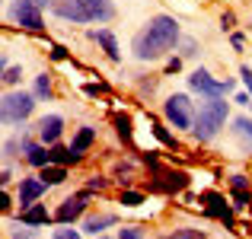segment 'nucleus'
Segmentation results:
<instances>
[{"mask_svg": "<svg viewBox=\"0 0 252 239\" xmlns=\"http://www.w3.org/2000/svg\"><path fill=\"white\" fill-rule=\"evenodd\" d=\"M179 38H182L179 19L169 16V13H157V16H150L147 26L134 35L131 51H134L137 61H160V58H166L179 45Z\"/></svg>", "mask_w": 252, "mask_h": 239, "instance_id": "1", "label": "nucleus"}, {"mask_svg": "<svg viewBox=\"0 0 252 239\" xmlns=\"http://www.w3.org/2000/svg\"><path fill=\"white\" fill-rule=\"evenodd\" d=\"M227 118H230V102L227 99H204L201 109L195 112V128H191V134H195L201 144H208L223 131Z\"/></svg>", "mask_w": 252, "mask_h": 239, "instance_id": "2", "label": "nucleus"}, {"mask_svg": "<svg viewBox=\"0 0 252 239\" xmlns=\"http://www.w3.org/2000/svg\"><path fill=\"white\" fill-rule=\"evenodd\" d=\"M38 99L32 96L29 90H10L0 96V124H6V128H16V124L29 121L32 112H35Z\"/></svg>", "mask_w": 252, "mask_h": 239, "instance_id": "3", "label": "nucleus"}, {"mask_svg": "<svg viewBox=\"0 0 252 239\" xmlns=\"http://www.w3.org/2000/svg\"><path fill=\"white\" fill-rule=\"evenodd\" d=\"M195 102H191L185 92H172L166 96V102H163V118H166L169 128L176 131H191L195 128Z\"/></svg>", "mask_w": 252, "mask_h": 239, "instance_id": "4", "label": "nucleus"}, {"mask_svg": "<svg viewBox=\"0 0 252 239\" xmlns=\"http://www.w3.org/2000/svg\"><path fill=\"white\" fill-rule=\"evenodd\" d=\"M233 86H236L233 80H217L208 67H195L189 74V90L198 92L201 99H223L233 92Z\"/></svg>", "mask_w": 252, "mask_h": 239, "instance_id": "5", "label": "nucleus"}, {"mask_svg": "<svg viewBox=\"0 0 252 239\" xmlns=\"http://www.w3.org/2000/svg\"><path fill=\"white\" fill-rule=\"evenodd\" d=\"M154 176H150V191H160V195H179V191L189 188L191 176L185 169H176V166H157V169H150Z\"/></svg>", "mask_w": 252, "mask_h": 239, "instance_id": "6", "label": "nucleus"}, {"mask_svg": "<svg viewBox=\"0 0 252 239\" xmlns=\"http://www.w3.org/2000/svg\"><path fill=\"white\" fill-rule=\"evenodd\" d=\"M10 19L26 32H35V35L45 32V16H42V6H38L35 0H13Z\"/></svg>", "mask_w": 252, "mask_h": 239, "instance_id": "7", "label": "nucleus"}, {"mask_svg": "<svg viewBox=\"0 0 252 239\" xmlns=\"http://www.w3.org/2000/svg\"><path fill=\"white\" fill-rule=\"evenodd\" d=\"M198 204L204 208V214H208V217H214V220H220L223 227L236 230V220H233V208L227 204V198H223L220 191H201V195H198Z\"/></svg>", "mask_w": 252, "mask_h": 239, "instance_id": "8", "label": "nucleus"}, {"mask_svg": "<svg viewBox=\"0 0 252 239\" xmlns=\"http://www.w3.org/2000/svg\"><path fill=\"white\" fill-rule=\"evenodd\" d=\"M86 208H90V191H80V195H70V198H64L61 204L55 208V220L58 223H74V220H80V217L86 214Z\"/></svg>", "mask_w": 252, "mask_h": 239, "instance_id": "9", "label": "nucleus"}, {"mask_svg": "<svg viewBox=\"0 0 252 239\" xmlns=\"http://www.w3.org/2000/svg\"><path fill=\"white\" fill-rule=\"evenodd\" d=\"M61 134H64V118L61 115H42L35 121V137L45 144V147H51V144H61Z\"/></svg>", "mask_w": 252, "mask_h": 239, "instance_id": "10", "label": "nucleus"}, {"mask_svg": "<svg viewBox=\"0 0 252 239\" xmlns=\"http://www.w3.org/2000/svg\"><path fill=\"white\" fill-rule=\"evenodd\" d=\"M86 16V23H112L115 19V3L112 0H77Z\"/></svg>", "mask_w": 252, "mask_h": 239, "instance_id": "11", "label": "nucleus"}, {"mask_svg": "<svg viewBox=\"0 0 252 239\" xmlns=\"http://www.w3.org/2000/svg\"><path fill=\"white\" fill-rule=\"evenodd\" d=\"M45 188H48V185H45V182H42L38 176H26L23 182H19V195H16V201H19V210H26L29 204L42 201Z\"/></svg>", "mask_w": 252, "mask_h": 239, "instance_id": "12", "label": "nucleus"}, {"mask_svg": "<svg viewBox=\"0 0 252 239\" xmlns=\"http://www.w3.org/2000/svg\"><path fill=\"white\" fill-rule=\"evenodd\" d=\"M86 38H90V42H96L99 48L105 51V58H109V61H122V48H118V38H115V32L112 29H90L86 32Z\"/></svg>", "mask_w": 252, "mask_h": 239, "instance_id": "13", "label": "nucleus"}, {"mask_svg": "<svg viewBox=\"0 0 252 239\" xmlns=\"http://www.w3.org/2000/svg\"><path fill=\"white\" fill-rule=\"evenodd\" d=\"M230 137L240 144V150L246 156H252V118L249 115H236L230 121Z\"/></svg>", "mask_w": 252, "mask_h": 239, "instance_id": "14", "label": "nucleus"}, {"mask_svg": "<svg viewBox=\"0 0 252 239\" xmlns=\"http://www.w3.org/2000/svg\"><path fill=\"white\" fill-rule=\"evenodd\" d=\"M48 10L55 13L58 19H67V23L86 26V16H83V10H80V3H77V0H55V3H51Z\"/></svg>", "mask_w": 252, "mask_h": 239, "instance_id": "15", "label": "nucleus"}, {"mask_svg": "<svg viewBox=\"0 0 252 239\" xmlns=\"http://www.w3.org/2000/svg\"><path fill=\"white\" fill-rule=\"evenodd\" d=\"M16 220L23 223V227H45L48 220H55V214H48V208L35 201V204H29L26 210H19V214H16Z\"/></svg>", "mask_w": 252, "mask_h": 239, "instance_id": "16", "label": "nucleus"}, {"mask_svg": "<svg viewBox=\"0 0 252 239\" xmlns=\"http://www.w3.org/2000/svg\"><path fill=\"white\" fill-rule=\"evenodd\" d=\"M93 144H96V128L83 124V128H77L74 141H70V150H74V153H80V156H86V150H90Z\"/></svg>", "mask_w": 252, "mask_h": 239, "instance_id": "17", "label": "nucleus"}, {"mask_svg": "<svg viewBox=\"0 0 252 239\" xmlns=\"http://www.w3.org/2000/svg\"><path fill=\"white\" fill-rule=\"evenodd\" d=\"M23 159H26L29 166H35V169H45V166L51 163V150L45 147L42 141H35V144H32L29 150H26V156H23Z\"/></svg>", "mask_w": 252, "mask_h": 239, "instance_id": "18", "label": "nucleus"}, {"mask_svg": "<svg viewBox=\"0 0 252 239\" xmlns=\"http://www.w3.org/2000/svg\"><path fill=\"white\" fill-rule=\"evenodd\" d=\"M38 179H42L48 188H55V185H64L67 182V166H58V163H48L45 169H38Z\"/></svg>", "mask_w": 252, "mask_h": 239, "instance_id": "19", "label": "nucleus"}, {"mask_svg": "<svg viewBox=\"0 0 252 239\" xmlns=\"http://www.w3.org/2000/svg\"><path fill=\"white\" fill-rule=\"evenodd\" d=\"M115 223H118L115 214H93V217H86V220H83V230H86V233H93V236H99L102 230L115 227Z\"/></svg>", "mask_w": 252, "mask_h": 239, "instance_id": "20", "label": "nucleus"}, {"mask_svg": "<svg viewBox=\"0 0 252 239\" xmlns=\"http://www.w3.org/2000/svg\"><path fill=\"white\" fill-rule=\"evenodd\" d=\"M51 163H58V166H77V163H83V156L80 153H74L70 147H64V144H51Z\"/></svg>", "mask_w": 252, "mask_h": 239, "instance_id": "21", "label": "nucleus"}, {"mask_svg": "<svg viewBox=\"0 0 252 239\" xmlns=\"http://www.w3.org/2000/svg\"><path fill=\"white\" fill-rule=\"evenodd\" d=\"M134 169H137V163L134 159H118L115 163V169H112V182H118V185H125V188H128L131 182H134Z\"/></svg>", "mask_w": 252, "mask_h": 239, "instance_id": "22", "label": "nucleus"}, {"mask_svg": "<svg viewBox=\"0 0 252 239\" xmlns=\"http://www.w3.org/2000/svg\"><path fill=\"white\" fill-rule=\"evenodd\" d=\"M112 124H115V134L122 137L125 144H131V137H134V121H131L128 112H115V115H112Z\"/></svg>", "mask_w": 252, "mask_h": 239, "instance_id": "23", "label": "nucleus"}, {"mask_svg": "<svg viewBox=\"0 0 252 239\" xmlns=\"http://www.w3.org/2000/svg\"><path fill=\"white\" fill-rule=\"evenodd\" d=\"M32 144H35V137H29V134H23V137H10V141L0 147V153H3V156H19V153H23V156H26V150H29Z\"/></svg>", "mask_w": 252, "mask_h": 239, "instance_id": "24", "label": "nucleus"}, {"mask_svg": "<svg viewBox=\"0 0 252 239\" xmlns=\"http://www.w3.org/2000/svg\"><path fill=\"white\" fill-rule=\"evenodd\" d=\"M51 92H55V83H51V77H48V74H38L35 83H32V96H35L38 102H48Z\"/></svg>", "mask_w": 252, "mask_h": 239, "instance_id": "25", "label": "nucleus"}, {"mask_svg": "<svg viewBox=\"0 0 252 239\" xmlns=\"http://www.w3.org/2000/svg\"><path fill=\"white\" fill-rule=\"evenodd\" d=\"M150 128H154V137L163 144V147H169V150H179V137L172 134V131L166 128V124H157V121H154Z\"/></svg>", "mask_w": 252, "mask_h": 239, "instance_id": "26", "label": "nucleus"}, {"mask_svg": "<svg viewBox=\"0 0 252 239\" xmlns=\"http://www.w3.org/2000/svg\"><path fill=\"white\" fill-rule=\"evenodd\" d=\"M144 191H137V188H122V195H118V204H125V208H141L144 204Z\"/></svg>", "mask_w": 252, "mask_h": 239, "instance_id": "27", "label": "nucleus"}, {"mask_svg": "<svg viewBox=\"0 0 252 239\" xmlns=\"http://www.w3.org/2000/svg\"><path fill=\"white\" fill-rule=\"evenodd\" d=\"M160 239H208V236H204V230L182 227V230H169V233H163Z\"/></svg>", "mask_w": 252, "mask_h": 239, "instance_id": "28", "label": "nucleus"}, {"mask_svg": "<svg viewBox=\"0 0 252 239\" xmlns=\"http://www.w3.org/2000/svg\"><path fill=\"white\" fill-rule=\"evenodd\" d=\"M233 204H236L240 210L252 208V188H233Z\"/></svg>", "mask_w": 252, "mask_h": 239, "instance_id": "29", "label": "nucleus"}, {"mask_svg": "<svg viewBox=\"0 0 252 239\" xmlns=\"http://www.w3.org/2000/svg\"><path fill=\"white\" fill-rule=\"evenodd\" d=\"M19 80H23V64H10V67L3 70V80H0V83H6V86H16Z\"/></svg>", "mask_w": 252, "mask_h": 239, "instance_id": "30", "label": "nucleus"}, {"mask_svg": "<svg viewBox=\"0 0 252 239\" xmlns=\"http://www.w3.org/2000/svg\"><path fill=\"white\" fill-rule=\"evenodd\" d=\"M51 239H80V233H77L70 223H61L58 230H51Z\"/></svg>", "mask_w": 252, "mask_h": 239, "instance_id": "31", "label": "nucleus"}, {"mask_svg": "<svg viewBox=\"0 0 252 239\" xmlns=\"http://www.w3.org/2000/svg\"><path fill=\"white\" fill-rule=\"evenodd\" d=\"M179 45H182V51H179V58H182V61L198 55V42H195V38H179Z\"/></svg>", "mask_w": 252, "mask_h": 239, "instance_id": "32", "label": "nucleus"}, {"mask_svg": "<svg viewBox=\"0 0 252 239\" xmlns=\"http://www.w3.org/2000/svg\"><path fill=\"white\" fill-rule=\"evenodd\" d=\"M109 182H112V179H105V176H90V179H86V191H102V188H109Z\"/></svg>", "mask_w": 252, "mask_h": 239, "instance_id": "33", "label": "nucleus"}, {"mask_svg": "<svg viewBox=\"0 0 252 239\" xmlns=\"http://www.w3.org/2000/svg\"><path fill=\"white\" fill-rule=\"evenodd\" d=\"M227 182H230V188H252V179H249V176H243V172H233Z\"/></svg>", "mask_w": 252, "mask_h": 239, "instance_id": "34", "label": "nucleus"}, {"mask_svg": "<svg viewBox=\"0 0 252 239\" xmlns=\"http://www.w3.org/2000/svg\"><path fill=\"white\" fill-rule=\"evenodd\" d=\"M233 26H236V13L233 10H223L220 13V29L223 32H233Z\"/></svg>", "mask_w": 252, "mask_h": 239, "instance_id": "35", "label": "nucleus"}, {"mask_svg": "<svg viewBox=\"0 0 252 239\" xmlns=\"http://www.w3.org/2000/svg\"><path fill=\"white\" fill-rule=\"evenodd\" d=\"M230 45H233V51H243L246 48V35L243 32H230Z\"/></svg>", "mask_w": 252, "mask_h": 239, "instance_id": "36", "label": "nucleus"}, {"mask_svg": "<svg viewBox=\"0 0 252 239\" xmlns=\"http://www.w3.org/2000/svg\"><path fill=\"white\" fill-rule=\"evenodd\" d=\"M118 239H144V233H141V227H125L118 233Z\"/></svg>", "mask_w": 252, "mask_h": 239, "instance_id": "37", "label": "nucleus"}, {"mask_svg": "<svg viewBox=\"0 0 252 239\" xmlns=\"http://www.w3.org/2000/svg\"><path fill=\"white\" fill-rule=\"evenodd\" d=\"M10 210H13V198L0 188V214H10Z\"/></svg>", "mask_w": 252, "mask_h": 239, "instance_id": "38", "label": "nucleus"}, {"mask_svg": "<svg viewBox=\"0 0 252 239\" xmlns=\"http://www.w3.org/2000/svg\"><path fill=\"white\" fill-rule=\"evenodd\" d=\"M102 92H109V86H105V83H90V86H86V96H93V99L102 96Z\"/></svg>", "mask_w": 252, "mask_h": 239, "instance_id": "39", "label": "nucleus"}, {"mask_svg": "<svg viewBox=\"0 0 252 239\" xmlns=\"http://www.w3.org/2000/svg\"><path fill=\"white\" fill-rule=\"evenodd\" d=\"M240 77H243V83H246V92L252 96V67H246V64H243V67H240Z\"/></svg>", "mask_w": 252, "mask_h": 239, "instance_id": "40", "label": "nucleus"}, {"mask_svg": "<svg viewBox=\"0 0 252 239\" xmlns=\"http://www.w3.org/2000/svg\"><path fill=\"white\" fill-rule=\"evenodd\" d=\"M51 58H55V61H67V48H64V45H51Z\"/></svg>", "mask_w": 252, "mask_h": 239, "instance_id": "41", "label": "nucleus"}, {"mask_svg": "<svg viewBox=\"0 0 252 239\" xmlns=\"http://www.w3.org/2000/svg\"><path fill=\"white\" fill-rule=\"evenodd\" d=\"M182 70V58H172V61H166V77L169 74H179Z\"/></svg>", "mask_w": 252, "mask_h": 239, "instance_id": "42", "label": "nucleus"}, {"mask_svg": "<svg viewBox=\"0 0 252 239\" xmlns=\"http://www.w3.org/2000/svg\"><path fill=\"white\" fill-rule=\"evenodd\" d=\"M137 86H141V92L147 96V92H154V90H157V80H137Z\"/></svg>", "mask_w": 252, "mask_h": 239, "instance_id": "43", "label": "nucleus"}, {"mask_svg": "<svg viewBox=\"0 0 252 239\" xmlns=\"http://www.w3.org/2000/svg\"><path fill=\"white\" fill-rule=\"evenodd\" d=\"M233 102H240V105H249V102H252V96H249V92H240V96H236Z\"/></svg>", "mask_w": 252, "mask_h": 239, "instance_id": "44", "label": "nucleus"}, {"mask_svg": "<svg viewBox=\"0 0 252 239\" xmlns=\"http://www.w3.org/2000/svg\"><path fill=\"white\" fill-rule=\"evenodd\" d=\"M13 239H32V233H29V230H23V233H19V230H13Z\"/></svg>", "mask_w": 252, "mask_h": 239, "instance_id": "45", "label": "nucleus"}, {"mask_svg": "<svg viewBox=\"0 0 252 239\" xmlns=\"http://www.w3.org/2000/svg\"><path fill=\"white\" fill-rule=\"evenodd\" d=\"M6 182H10V172H6V169H0V188H3Z\"/></svg>", "mask_w": 252, "mask_h": 239, "instance_id": "46", "label": "nucleus"}, {"mask_svg": "<svg viewBox=\"0 0 252 239\" xmlns=\"http://www.w3.org/2000/svg\"><path fill=\"white\" fill-rule=\"evenodd\" d=\"M6 67H10V64H6V58L0 55V80H3V70H6Z\"/></svg>", "mask_w": 252, "mask_h": 239, "instance_id": "47", "label": "nucleus"}, {"mask_svg": "<svg viewBox=\"0 0 252 239\" xmlns=\"http://www.w3.org/2000/svg\"><path fill=\"white\" fill-rule=\"evenodd\" d=\"M35 3H38V6H42V10H45V6H51V3H55V0H35Z\"/></svg>", "mask_w": 252, "mask_h": 239, "instance_id": "48", "label": "nucleus"}, {"mask_svg": "<svg viewBox=\"0 0 252 239\" xmlns=\"http://www.w3.org/2000/svg\"><path fill=\"white\" fill-rule=\"evenodd\" d=\"M96 239H109V236H102V233H99V236H96Z\"/></svg>", "mask_w": 252, "mask_h": 239, "instance_id": "49", "label": "nucleus"}, {"mask_svg": "<svg viewBox=\"0 0 252 239\" xmlns=\"http://www.w3.org/2000/svg\"><path fill=\"white\" fill-rule=\"evenodd\" d=\"M249 29H252V23H249Z\"/></svg>", "mask_w": 252, "mask_h": 239, "instance_id": "50", "label": "nucleus"}, {"mask_svg": "<svg viewBox=\"0 0 252 239\" xmlns=\"http://www.w3.org/2000/svg\"><path fill=\"white\" fill-rule=\"evenodd\" d=\"M249 109H252V102H249Z\"/></svg>", "mask_w": 252, "mask_h": 239, "instance_id": "51", "label": "nucleus"}, {"mask_svg": "<svg viewBox=\"0 0 252 239\" xmlns=\"http://www.w3.org/2000/svg\"><path fill=\"white\" fill-rule=\"evenodd\" d=\"M0 3H3V0H0Z\"/></svg>", "mask_w": 252, "mask_h": 239, "instance_id": "52", "label": "nucleus"}, {"mask_svg": "<svg viewBox=\"0 0 252 239\" xmlns=\"http://www.w3.org/2000/svg\"><path fill=\"white\" fill-rule=\"evenodd\" d=\"M0 156H3V153H0Z\"/></svg>", "mask_w": 252, "mask_h": 239, "instance_id": "53", "label": "nucleus"}]
</instances>
